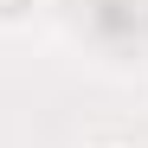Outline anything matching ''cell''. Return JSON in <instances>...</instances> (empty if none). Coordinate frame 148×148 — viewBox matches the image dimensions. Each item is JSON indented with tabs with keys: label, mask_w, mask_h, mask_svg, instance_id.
<instances>
[{
	"label": "cell",
	"mask_w": 148,
	"mask_h": 148,
	"mask_svg": "<svg viewBox=\"0 0 148 148\" xmlns=\"http://www.w3.org/2000/svg\"><path fill=\"white\" fill-rule=\"evenodd\" d=\"M26 7H32V0H0V19H19Z\"/></svg>",
	"instance_id": "1"
}]
</instances>
